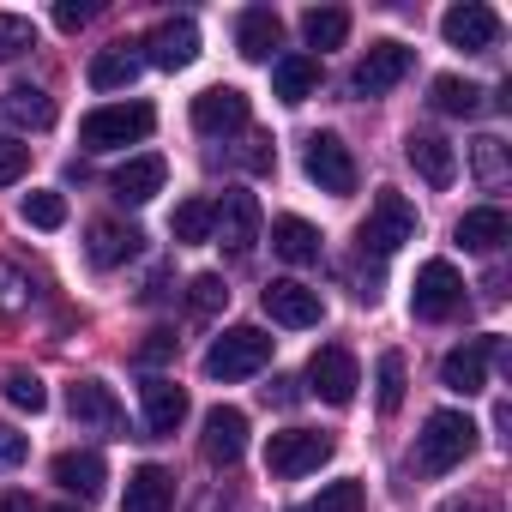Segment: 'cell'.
<instances>
[{"label":"cell","instance_id":"obj_1","mask_svg":"<svg viewBox=\"0 0 512 512\" xmlns=\"http://www.w3.org/2000/svg\"><path fill=\"white\" fill-rule=\"evenodd\" d=\"M470 452H476V422H470L464 410H434V416L422 422V434H416V464H422L428 476L458 470Z\"/></svg>","mask_w":512,"mask_h":512},{"label":"cell","instance_id":"obj_2","mask_svg":"<svg viewBox=\"0 0 512 512\" xmlns=\"http://www.w3.org/2000/svg\"><path fill=\"white\" fill-rule=\"evenodd\" d=\"M356 241H362V253H374V260H392L404 241H416V205L404 193L380 187L368 217H362V229H356Z\"/></svg>","mask_w":512,"mask_h":512},{"label":"cell","instance_id":"obj_3","mask_svg":"<svg viewBox=\"0 0 512 512\" xmlns=\"http://www.w3.org/2000/svg\"><path fill=\"white\" fill-rule=\"evenodd\" d=\"M151 127H157V109L151 103H103V109H91L79 121V145L85 151H115V145L151 139Z\"/></svg>","mask_w":512,"mask_h":512},{"label":"cell","instance_id":"obj_4","mask_svg":"<svg viewBox=\"0 0 512 512\" xmlns=\"http://www.w3.org/2000/svg\"><path fill=\"white\" fill-rule=\"evenodd\" d=\"M272 344H278V338H266L260 326H229V332L205 350V374H211V380H247V374H260V368L272 362Z\"/></svg>","mask_w":512,"mask_h":512},{"label":"cell","instance_id":"obj_5","mask_svg":"<svg viewBox=\"0 0 512 512\" xmlns=\"http://www.w3.org/2000/svg\"><path fill=\"white\" fill-rule=\"evenodd\" d=\"M260 223H266L260 199L241 193V187H229V193L211 205V241H223L235 260H247V253H253V241H260Z\"/></svg>","mask_w":512,"mask_h":512},{"label":"cell","instance_id":"obj_6","mask_svg":"<svg viewBox=\"0 0 512 512\" xmlns=\"http://www.w3.org/2000/svg\"><path fill=\"white\" fill-rule=\"evenodd\" d=\"M326 458H332V434H314V428H284V434L266 440V470L284 476V482L320 470Z\"/></svg>","mask_w":512,"mask_h":512},{"label":"cell","instance_id":"obj_7","mask_svg":"<svg viewBox=\"0 0 512 512\" xmlns=\"http://www.w3.org/2000/svg\"><path fill=\"white\" fill-rule=\"evenodd\" d=\"M302 169H308V181H314L320 193H332V199L356 193V157H350V145H344L338 133H314Z\"/></svg>","mask_w":512,"mask_h":512},{"label":"cell","instance_id":"obj_8","mask_svg":"<svg viewBox=\"0 0 512 512\" xmlns=\"http://www.w3.org/2000/svg\"><path fill=\"white\" fill-rule=\"evenodd\" d=\"M458 302H464V278H458V266H452V260H428V266L416 272L410 314H416V320H452Z\"/></svg>","mask_w":512,"mask_h":512},{"label":"cell","instance_id":"obj_9","mask_svg":"<svg viewBox=\"0 0 512 512\" xmlns=\"http://www.w3.org/2000/svg\"><path fill=\"white\" fill-rule=\"evenodd\" d=\"M440 37H446L452 49H464V55H488V49L500 43V13L482 7V0H458V7L440 19Z\"/></svg>","mask_w":512,"mask_h":512},{"label":"cell","instance_id":"obj_10","mask_svg":"<svg viewBox=\"0 0 512 512\" xmlns=\"http://www.w3.org/2000/svg\"><path fill=\"white\" fill-rule=\"evenodd\" d=\"M260 302H266V314H272L278 326H290V332H308V326L326 320L320 290H308V284H296V278H272V284L260 290Z\"/></svg>","mask_w":512,"mask_h":512},{"label":"cell","instance_id":"obj_11","mask_svg":"<svg viewBox=\"0 0 512 512\" xmlns=\"http://www.w3.org/2000/svg\"><path fill=\"white\" fill-rule=\"evenodd\" d=\"M308 386H314V398H326V404H356L362 368H356V356H350L344 344H326V350H314V362H308Z\"/></svg>","mask_w":512,"mask_h":512},{"label":"cell","instance_id":"obj_12","mask_svg":"<svg viewBox=\"0 0 512 512\" xmlns=\"http://www.w3.org/2000/svg\"><path fill=\"white\" fill-rule=\"evenodd\" d=\"M416 67V55L404 49V43H374L362 61H356V73H350V91L356 97H386L404 73Z\"/></svg>","mask_w":512,"mask_h":512},{"label":"cell","instance_id":"obj_13","mask_svg":"<svg viewBox=\"0 0 512 512\" xmlns=\"http://www.w3.org/2000/svg\"><path fill=\"white\" fill-rule=\"evenodd\" d=\"M494 350H500L494 338H470V344L446 350V356H440V386H446V392H458V398L488 392V356H494Z\"/></svg>","mask_w":512,"mask_h":512},{"label":"cell","instance_id":"obj_14","mask_svg":"<svg viewBox=\"0 0 512 512\" xmlns=\"http://www.w3.org/2000/svg\"><path fill=\"white\" fill-rule=\"evenodd\" d=\"M139 49H145L139 61H151V67H163V73H181V67H193V55H199V25H193V19H163Z\"/></svg>","mask_w":512,"mask_h":512},{"label":"cell","instance_id":"obj_15","mask_svg":"<svg viewBox=\"0 0 512 512\" xmlns=\"http://www.w3.org/2000/svg\"><path fill=\"white\" fill-rule=\"evenodd\" d=\"M193 127H199L205 139L241 133V127H247V97H241L235 85H211V91H199V97H193Z\"/></svg>","mask_w":512,"mask_h":512},{"label":"cell","instance_id":"obj_16","mask_svg":"<svg viewBox=\"0 0 512 512\" xmlns=\"http://www.w3.org/2000/svg\"><path fill=\"white\" fill-rule=\"evenodd\" d=\"M163 181H169V163H163L157 151H145V157H127V163L109 175V193H115L121 205H151V199L163 193Z\"/></svg>","mask_w":512,"mask_h":512},{"label":"cell","instance_id":"obj_17","mask_svg":"<svg viewBox=\"0 0 512 512\" xmlns=\"http://www.w3.org/2000/svg\"><path fill=\"white\" fill-rule=\"evenodd\" d=\"M205 458L211 464H241V452H247V410H235V404H217V410H205Z\"/></svg>","mask_w":512,"mask_h":512},{"label":"cell","instance_id":"obj_18","mask_svg":"<svg viewBox=\"0 0 512 512\" xmlns=\"http://www.w3.org/2000/svg\"><path fill=\"white\" fill-rule=\"evenodd\" d=\"M404 157H410V169H416L428 187H452V181H458V151H452L440 133H410V139H404Z\"/></svg>","mask_w":512,"mask_h":512},{"label":"cell","instance_id":"obj_19","mask_svg":"<svg viewBox=\"0 0 512 512\" xmlns=\"http://www.w3.org/2000/svg\"><path fill=\"white\" fill-rule=\"evenodd\" d=\"M49 476H55V488H67V494H79V500H91V494H103V482H109V464H103V452H61L55 464H49Z\"/></svg>","mask_w":512,"mask_h":512},{"label":"cell","instance_id":"obj_20","mask_svg":"<svg viewBox=\"0 0 512 512\" xmlns=\"http://www.w3.org/2000/svg\"><path fill=\"white\" fill-rule=\"evenodd\" d=\"M0 121L19 133H43V127H55V97L37 85H13V91H0Z\"/></svg>","mask_w":512,"mask_h":512},{"label":"cell","instance_id":"obj_21","mask_svg":"<svg viewBox=\"0 0 512 512\" xmlns=\"http://www.w3.org/2000/svg\"><path fill=\"white\" fill-rule=\"evenodd\" d=\"M139 404H145V428H151V434H175V428L187 422V392H181L175 380H163V374L139 386Z\"/></svg>","mask_w":512,"mask_h":512},{"label":"cell","instance_id":"obj_22","mask_svg":"<svg viewBox=\"0 0 512 512\" xmlns=\"http://www.w3.org/2000/svg\"><path fill=\"white\" fill-rule=\"evenodd\" d=\"M67 410H73L79 428H103V434L121 428V404H115V392H109L103 380H79V386L67 392Z\"/></svg>","mask_w":512,"mask_h":512},{"label":"cell","instance_id":"obj_23","mask_svg":"<svg viewBox=\"0 0 512 512\" xmlns=\"http://www.w3.org/2000/svg\"><path fill=\"white\" fill-rule=\"evenodd\" d=\"M175 506V476L163 464H139L127 476V494H121V512H169Z\"/></svg>","mask_w":512,"mask_h":512},{"label":"cell","instance_id":"obj_24","mask_svg":"<svg viewBox=\"0 0 512 512\" xmlns=\"http://www.w3.org/2000/svg\"><path fill=\"white\" fill-rule=\"evenodd\" d=\"M278 43H284V19H278L272 7H247V13L235 19V49H241L247 61H272Z\"/></svg>","mask_w":512,"mask_h":512},{"label":"cell","instance_id":"obj_25","mask_svg":"<svg viewBox=\"0 0 512 512\" xmlns=\"http://www.w3.org/2000/svg\"><path fill=\"white\" fill-rule=\"evenodd\" d=\"M458 247H470V253H494V247H506V235H512V217L500 211V205H476V211H464L458 217Z\"/></svg>","mask_w":512,"mask_h":512},{"label":"cell","instance_id":"obj_26","mask_svg":"<svg viewBox=\"0 0 512 512\" xmlns=\"http://www.w3.org/2000/svg\"><path fill=\"white\" fill-rule=\"evenodd\" d=\"M139 229L133 223H91V241H85V253H91V266H103V272H115V266H127L133 253H139Z\"/></svg>","mask_w":512,"mask_h":512},{"label":"cell","instance_id":"obj_27","mask_svg":"<svg viewBox=\"0 0 512 512\" xmlns=\"http://www.w3.org/2000/svg\"><path fill=\"white\" fill-rule=\"evenodd\" d=\"M139 67H145V61H139L133 43H109V49L91 55V73H85V79H91V91H127V85L139 79Z\"/></svg>","mask_w":512,"mask_h":512},{"label":"cell","instance_id":"obj_28","mask_svg":"<svg viewBox=\"0 0 512 512\" xmlns=\"http://www.w3.org/2000/svg\"><path fill=\"white\" fill-rule=\"evenodd\" d=\"M272 253L290 260V266H314L320 260V229L308 217H278L272 223Z\"/></svg>","mask_w":512,"mask_h":512},{"label":"cell","instance_id":"obj_29","mask_svg":"<svg viewBox=\"0 0 512 512\" xmlns=\"http://www.w3.org/2000/svg\"><path fill=\"white\" fill-rule=\"evenodd\" d=\"M314 85H320V61H314V55H278V61H272V91H278L284 103H308Z\"/></svg>","mask_w":512,"mask_h":512},{"label":"cell","instance_id":"obj_30","mask_svg":"<svg viewBox=\"0 0 512 512\" xmlns=\"http://www.w3.org/2000/svg\"><path fill=\"white\" fill-rule=\"evenodd\" d=\"M302 37H308V49H344L350 13H344V7H308V13H302Z\"/></svg>","mask_w":512,"mask_h":512},{"label":"cell","instance_id":"obj_31","mask_svg":"<svg viewBox=\"0 0 512 512\" xmlns=\"http://www.w3.org/2000/svg\"><path fill=\"white\" fill-rule=\"evenodd\" d=\"M440 115H482V85H470V79H458V73H440L434 79V97H428Z\"/></svg>","mask_w":512,"mask_h":512},{"label":"cell","instance_id":"obj_32","mask_svg":"<svg viewBox=\"0 0 512 512\" xmlns=\"http://www.w3.org/2000/svg\"><path fill=\"white\" fill-rule=\"evenodd\" d=\"M404 386H410V368H404V356H398V350H386V356H380V368H374L380 416H398V410H404Z\"/></svg>","mask_w":512,"mask_h":512},{"label":"cell","instance_id":"obj_33","mask_svg":"<svg viewBox=\"0 0 512 512\" xmlns=\"http://www.w3.org/2000/svg\"><path fill=\"white\" fill-rule=\"evenodd\" d=\"M470 169H476L482 187H506V175H512L506 145H500V139H476V145H470Z\"/></svg>","mask_w":512,"mask_h":512},{"label":"cell","instance_id":"obj_34","mask_svg":"<svg viewBox=\"0 0 512 512\" xmlns=\"http://www.w3.org/2000/svg\"><path fill=\"white\" fill-rule=\"evenodd\" d=\"M169 235L175 241H211V199H181L169 217Z\"/></svg>","mask_w":512,"mask_h":512},{"label":"cell","instance_id":"obj_35","mask_svg":"<svg viewBox=\"0 0 512 512\" xmlns=\"http://www.w3.org/2000/svg\"><path fill=\"white\" fill-rule=\"evenodd\" d=\"M0 392H7V404H19V410H31V416L49 410V386H43L31 368H13L7 380H0Z\"/></svg>","mask_w":512,"mask_h":512},{"label":"cell","instance_id":"obj_36","mask_svg":"<svg viewBox=\"0 0 512 512\" xmlns=\"http://www.w3.org/2000/svg\"><path fill=\"white\" fill-rule=\"evenodd\" d=\"M308 512H368V488H362L356 476H344V482H326V488H320V500H314Z\"/></svg>","mask_w":512,"mask_h":512},{"label":"cell","instance_id":"obj_37","mask_svg":"<svg viewBox=\"0 0 512 512\" xmlns=\"http://www.w3.org/2000/svg\"><path fill=\"white\" fill-rule=\"evenodd\" d=\"M25 49H37V25L25 13H0V61H13Z\"/></svg>","mask_w":512,"mask_h":512},{"label":"cell","instance_id":"obj_38","mask_svg":"<svg viewBox=\"0 0 512 512\" xmlns=\"http://www.w3.org/2000/svg\"><path fill=\"white\" fill-rule=\"evenodd\" d=\"M25 223L31 229H61L67 223V199L61 193H25Z\"/></svg>","mask_w":512,"mask_h":512},{"label":"cell","instance_id":"obj_39","mask_svg":"<svg viewBox=\"0 0 512 512\" xmlns=\"http://www.w3.org/2000/svg\"><path fill=\"white\" fill-rule=\"evenodd\" d=\"M187 302H193V314H217V308L229 302V284H223L217 272H199V278L187 284Z\"/></svg>","mask_w":512,"mask_h":512},{"label":"cell","instance_id":"obj_40","mask_svg":"<svg viewBox=\"0 0 512 512\" xmlns=\"http://www.w3.org/2000/svg\"><path fill=\"white\" fill-rule=\"evenodd\" d=\"M25 302H31V284H25V272L0 260V314H19Z\"/></svg>","mask_w":512,"mask_h":512},{"label":"cell","instance_id":"obj_41","mask_svg":"<svg viewBox=\"0 0 512 512\" xmlns=\"http://www.w3.org/2000/svg\"><path fill=\"white\" fill-rule=\"evenodd\" d=\"M31 169V145L25 139H0V187H13Z\"/></svg>","mask_w":512,"mask_h":512},{"label":"cell","instance_id":"obj_42","mask_svg":"<svg viewBox=\"0 0 512 512\" xmlns=\"http://www.w3.org/2000/svg\"><path fill=\"white\" fill-rule=\"evenodd\" d=\"M31 458V440L19 434V428H7V422H0V470H19Z\"/></svg>","mask_w":512,"mask_h":512},{"label":"cell","instance_id":"obj_43","mask_svg":"<svg viewBox=\"0 0 512 512\" xmlns=\"http://www.w3.org/2000/svg\"><path fill=\"white\" fill-rule=\"evenodd\" d=\"M91 13H97V7H85V0H61V7H55V25H61V31H79V25H91Z\"/></svg>","mask_w":512,"mask_h":512},{"label":"cell","instance_id":"obj_44","mask_svg":"<svg viewBox=\"0 0 512 512\" xmlns=\"http://www.w3.org/2000/svg\"><path fill=\"white\" fill-rule=\"evenodd\" d=\"M145 362H163V356H175V332H151V344L139 350Z\"/></svg>","mask_w":512,"mask_h":512},{"label":"cell","instance_id":"obj_45","mask_svg":"<svg viewBox=\"0 0 512 512\" xmlns=\"http://www.w3.org/2000/svg\"><path fill=\"white\" fill-rule=\"evenodd\" d=\"M0 512H37V506H31V494H19V488H7V494H0Z\"/></svg>","mask_w":512,"mask_h":512},{"label":"cell","instance_id":"obj_46","mask_svg":"<svg viewBox=\"0 0 512 512\" xmlns=\"http://www.w3.org/2000/svg\"><path fill=\"white\" fill-rule=\"evenodd\" d=\"M266 392H272V398H278V404H296V380H272V386H266Z\"/></svg>","mask_w":512,"mask_h":512},{"label":"cell","instance_id":"obj_47","mask_svg":"<svg viewBox=\"0 0 512 512\" xmlns=\"http://www.w3.org/2000/svg\"><path fill=\"white\" fill-rule=\"evenodd\" d=\"M157 296H169V272H151V284H145V302H157Z\"/></svg>","mask_w":512,"mask_h":512},{"label":"cell","instance_id":"obj_48","mask_svg":"<svg viewBox=\"0 0 512 512\" xmlns=\"http://www.w3.org/2000/svg\"><path fill=\"white\" fill-rule=\"evenodd\" d=\"M440 512H488V506H482V500H446Z\"/></svg>","mask_w":512,"mask_h":512},{"label":"cell","instance_id":"obj_49","mask_svg":"<svg viewBox=\"0 0 512 512\" xmlns=\"http://www.w3.org/2000/svg\"><path fill=\"white\" fill-rule=\"evenodd\" d=\"M55 512H79V506H55Z\"/></svg>","mask_w":512,"mask_h":512}]
</instances>
